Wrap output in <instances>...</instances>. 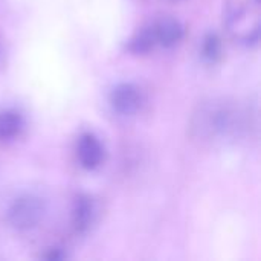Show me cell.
<instances>
[{
  "label": "cell",
  "mask_w": 261,
  "mask_h": 261,
  "mask_svg": "<svg viewBox=\"0 0 261 261\" xmlns=\"http://www.w3.org/2000/svg\"><path fill=\"white\" fill-rule=\"evenodd\" d=\"M76 154H78L80 164L84 168L93 170V168L101 165V162L104 159V148H102V144L99 142V139L95 135L84 133L78 141Z\"/></svg>",
  "instance_id": "cell-4"
},
{
  "label": "cell",
  "mask_w": 261,
  "mask_h": 261,
  "mask_svg": "<svg viewBox=\"0 0 261 261\" xmlns=\"http://www.w3.org/2000/svg\"><path fill=\"white\" fill-rule=\"evenodd\" d=\"M44 203L34 194H24L15 199L8 211V220L17 231L35 228L44 216Z\"/></svg>",
  "instance_id": "cell-2"
},
{
  "label": "cell",
  "mask_w": 261,
  "mask_h": 261,
  "mask_svg": "<svg viewBox=\"0 0 261 261\" xmlns=\"http://www.w3.org/2000/svg\"><path fill=\"white\" fill-rule=\"evenodd\" d=\"M153 31L158 44L164 47L176 46L184 37V26L174 17H162L153 23Z\"/></svg>",
  "instance_id": "cell-5"
},
{
  "label": "cell",
  "mask_w": 261,
  "mask_h": 261,
  "mask_svg": "<svg viewBox=\"0 0 261 261\" xmlns=\"http://www.w3.org/2000/svg\"><path fill=\"white\" fill-rule=\"evenodd\" d=\"M47 260H61V258H64L66 255L64 254H61L60 252V249H50V252L49 254H46L44 255Z\"/></svg>",
  "instance_id": "cell-10"
},
{
  "label": "cell",
  "mask_w": 261,
  "mask_h": 261,
  "mask_svg": "<svg viewBox=\"0 0 261 261\" xmlns=\"http://www.w3.org/2000/svg\"><path fill=\"white\" fill-rule=\"evenodd\" d=\"M23 116L15 110H5L0 113V141H11L20 135L23 128Z\"/></svg>",
  "instance_id": "cell-7"
},
{
  "label": "cell",
  "mask_w": 261,
  "mask_h": 261,
  "mask_svg": "<svg viewBox=\"0 0 261 261\" xmlns=\"http://www.w3.org/2000/svg\"><path fill=\"white\" fill-rule=\"evenodd\" d=\"M110 104L121 115H133L142 106V92L136 84L121 83L112 90Z\"/></svg>",
  "instance_id": "cell-3"
},
{
  "label": "cell",
  "mask_w": 261,
  "mask_h": 261,
  "mask_svg": "<svg viewBox=\"0 0 261 261\" xmlns=\"http://www.w3.org/2000/svg\"><path fill=\"white\" fill-rule=\"evenodd\" d=\"M193 133L200 139H220L236 136L245 128L240 109L225 99L202 102L193 115Z\"/></svg>",
  "instance_id": "cell-1"
},
{
  "label": "cell",
  "mask_w": 261,
  "mask_h": 261,
  "mask_svg": "<svg viewBox=\"0 0 261 261\" xmlns=\"http://www.w3.org/2000/svg\"><path fill=\"white\" fill-rule=\"evenodd\" d=\"M156 44H158V41H156V37H154L153 24H148V26L141 28V29L135 34V37L130 40L128 49H130L133 54L144 55V54H148Z\"/></svg>",
  "instance_id": "cell-8"
},
{
  "label": "cell",
  "mask_w": 261,
  "mask_h": 261,
  "mask_svg": "<svg viewBox=\"0 0 261 261\" xmlns=\"http://www.w3.org/2000/svg\"><path fill=\"white\" fill-rule=\"evenodd\" d=\"M93 219H95V203H93V200L86 194L78 196L75 199L73 210H72L73 228L78 232H86L90 228V225L93 223Z\"/></svg>",
  "instance_id": "cell-6"
},
{
  "label": "cell",
  "mask_w": 261,
  "mask_h": 261,
  "mask_svg": "<svg viewBox=\"0 0 261 261\" xmlns=\"http://www.w3.org/2000/svg\"><path fill=\"white\" fill-rule=\"evenodd\" d=\"M222 50H223V44L222 40L217 34H208L203 38L202 43V55L205 60L214 63L222 57Z\"/></svg>",
  "instance_id": "cell-9"
}]
</instances>
